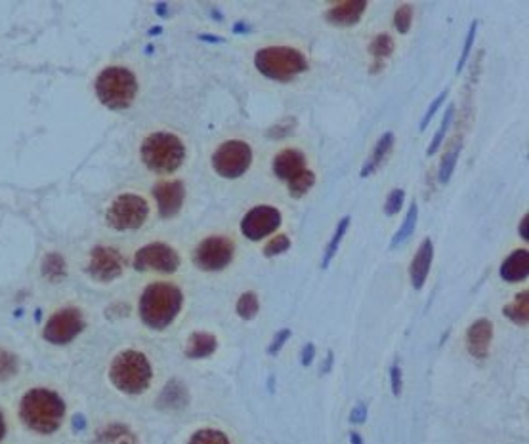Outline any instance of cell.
<instances>
[{
	"instance_id": "obj_1",
	"label": "cell",
	"mask_w": 529,
	"mask_h": 444,
	"mask_svg": "<svg viewBox=\"0 0 529 444\" xmlns=\"http://www.w3.org/2000/svg\"><path fill=\"white\" fill-rule=\"evenodd\" d=\"M19 416L29 429L48 435L60 429L66 418V403L50 389H31L25 393L19 406Z\"/></svg>"
},
{
	"instance_id": "obj_2",
	"label": "cell",
	"mask_w": 529,
	"mask_h": 444,
	"mask_svg": "<svg viewBox=\"0 0 529 444\" xmlns=\"http://www.w3.org/2000/svg\"><path fill=\"white\" fill-rule=\"evenodd\" d=\"M182 292L178 286L170 282H153L143 290L140 297V317L143 324L153 328V330H163L178 317L182 309Z\"/></svg>"
},
{
	"instance_id": "obj_3",
	"label": "cell",
	"mask_w": 529,
	"mask_h": 444,
	"mask_svg": "<svg viewBox=\"0 0 529 444\" xmlns=\"http://www.w3.org/2000/svg\"><path fill=\"white\" fill-rule=\"evenodd\" d=\"M151 378L153 370L148 356L136 349L120 351L109 368L111 384L126 395H142L143 391H148Z\"/></svg>"
},
{
	"instance_id": "obj_4",
	"label": "cell",
	"mask_w": 529,
	"mask_h": 444,
	"mask_svg": "<svg viewBox=\"0 0 529 444\" xmlns=\"http://www.w3.org/2000/svg\"><path fill=\"white\" fill-rule=\"evenodd\" d=\"M255 67L262 77L275 83H289L308 71V60L291 46H268L255 53Z\"/></svg>"
},
{
	"instance_id": "obj_5",
	"label": "cell",
	"mask_w": 529,
	"mask_h": 444,
	"mask_svg": "<svg viewBox=\"0 0 529 444\" xmlns=\"http://www.w3.org/2000/svg\"><path fill=\"white\" fill-rule=\"evenodd\" d=\"M185 159L182 139L168 132H157L145 137L142 145V160L155 174H173Z\"/></svg>"
},
{
	"instance_id": "obj_6",
	"label": "cell",
	"mask_w": 529,
	"mask_h": 444,
	"mask_svg": "<svg viewBox=\"0 0 529 444\" xmlns=\"http://www.w3.org/2000/svg\"><path fill=\"white\" fill-rule=\"evenodd\" d=\"M96 94L103 105L113 111L128 109L138 94L136 77L125 67H108L98 75Z\"/></svg>"
},
{
	"instance_id": "obj_7",
	"label": "cell",
	"mask_w": 529,
	"mask_h": 444,
	"mask_svg": "<svg viewBox=\"0 0 529 444\" xmlns=\"http://www.w3.org/2000/svg\"><path fill=\"white\" fill-rule=\"evenodd\" d=\"M149 216L148 201L134 193L119 195L113 204L108 208L106 219L108 226L113 227L115 231H134L145 223Z\"/></svg>"
},
{
	"instance_id": "obj_8",
	"label": "cell",
	"mask_w": 529,
	"mask_h": 444,
	"mask_svg": "<svg viewBox=\"0 0 529 444\" xmlns=\"http://www.w3.org/2000/svg\"><path fill=\"white\" fill-rule=\"evenodd\" d=\"M250 162H252V149L249 143L237 139L222 143L212 154V168L216 174L227 179L241 178L250 168Z\"/></svg>"
},
{
	"instance_id": "obj_9",
	"label": "cell",
	"mask_w": 529,
	"mask_h": 444,
	"mask_svg": "<svg viewBox=\"0 0 529 444\" xmlns=\"http://www.w3.org/2000/svg\"><path fill=\"white\" fill-rule=\"evenodd\" d=\"M235 254V244L226 237H208L197 244L193 261L202 271H222L226 269Z\"/></svg>"
},
{
	"instance_id": "obj_10",
	"label": "cell",
	"mask_w": 529,
	"mask_h": 444,
	"mask_svg": "<svg viewBox=\"0 0 529 444\" xmlns=\"http://www.w3.org/2000/svg\"><path fill=\"white\" fill-rule=\"evenodd\" d=\"M84 330V317L77 307H63L56 311L46 326H44V338L50 344L63 345L69 344Z\"/></svg>"
},
{
	"instance_id": "obj_11",
	"label": "cell",
	"mask_w": 529,
	"mask_h": 444,
	"mask_svg": "<svg viewBox=\"0 0 529 444\" xmlns=\"http://www.w3.org/2000/svg\"><path fill=\"white\" fill-rule=\"evenodd\" d=\"M180 267V255L165 243H151L134 255V269L138 271L174 273Z\"/></svg>"
},
{
	"instance_id": "obj_12",
	"label": "cell",
	"mask_w": 529,
	"mask_h": 444,
	"mask_svg": "<svg viewBox=\"0 0 529 444\" xmlns=\"http://www.w3.org/2000/svg\"><path fill=\"white\" fill-rule=\"evenodd\" d=\"M281 227V212L274 206H255L241 221V231L249 240H262Z\"/></svg>"
},
{
	"instance_id": "obj_13",
	"label": "cell",
	"mask_w": 529,
	"mask_h": 444,
	"mask_svg": "<svg viewBox=\"0 0 529 444\" xmlns=\"http://www.w3.org/2000/svg\"><path fill=\"white\" fill-rule=\"evenodd\" d=\"M86 271L94 280L100 282H109V280L119 279L125 271V260L119 254V250L109 248V246H96L90 254V261Z\"/></svg>"
},
{
	"instance_id": "obj_14",
	"label": "cell",
	"mask_w": 529,
	"mask_h": 444,
	"mask_svg": "<svg viewBox=\"0 0 529 444\" xmlns=\"http://www.w3.org/2000/svg\"><path fill=\"white\" fill-rule=\"evenodd\" d=\"M153 196L163 218H173L182 210L185 187L182 181H161L153 187Z\"/></svg>"
},
{
	"instance_id": "obj_15",
	"label": "cell",
	"mask_w": 529,
	"mask_h": 444,
	"mask_svg": "<svg viewBox=\"0 0 529 444\" xmlns=\"http://www.w3.org/2000/svg\"><path fill=\"white\" fill-rule=\"evenodd\" d=\"M309 168L306 166V157L300 149H283L281 153L275 154L274 159V174L279 179L292 184L302 174L308 172Z\"/></svg>"
},
{
	"instance_id": "obj_16",
	"label": "cell",
	"mask_w": 529,
	"mask_h": 444,
	"mask_svg": "<svg viewBox=\"0 0 529 444\" xmlns=\"http://www.w3.org/2000/svg\"><path fill=\"white\" fill-rule=\"evenodd\" d=\"M493 338V324L491 320L480 319L470 326L466 332V349L474 359H486L489 353V345Z\"/></svg>"
},
{
	"instance_id": "obj_17",
	"label": "cell",
	"mask_w": 529,
	"mask_h": 444,
	"mask_svg": "<svg viewBox=\"0 0 529 444\" xmlns=\"http://www.w3.org/2000/svg\"><path fill=\"white\" fill-rule=\"evenodd\" d=\"M432 260H434V243L430 238H424L421 246H418V250H416L415 258H413L409 267L411 285H413L415 290H422V286H424V282L428 279Z\"/></svg>"
},
{
	"instance_id": "obj_18",
	"label": "cell",
	"mask_w": 529,
	"mask_h": 444,
	"mask_svg": "<svg viewBox=\"0 0 529 444\" xmlns=\"http://www.w3.org/2000/svg\"><path fill=\"white\" fill-rule=\"evenodd\" d=\"M365 10H367L365 0H346V2L329 8L325 12V19L329 23L339 25V27H351L361 19Z\"/></svg>"
},
{
	"instance_id": "obj_19",
	"label": "cell",
	"mask_w": 529,
	"mask_h": 444,
	"mask_svg": "<svg viewBox=\"0 0 529 444\" xmlns=\"http://www.w3.org/2000/svg\"><path fill=\"white\" fill-rule=\"evenodd\" d=\"M529 275V252L525 248L514 250L500 265V277L506 282H520Z\"/></svg>"
},
{
	"instance_id": "obj_20",
	"label": "cell",
	"mask_w": 529,
	"mask_h": 444,
	"mask_svg": "<svg viewBox=\"0 0 529 444\" xmlns=\"http://www.w3.org/2000/svg\"><path fill=\"white\" fill-rule=\"evenodd\" d=\"M218 347V339L208 332H193L185 345V355L190 359H205L210 356Z\"/></svg>"
},
{
	"instance_id": "obj_21",
	"label": "cell",
	"mask_w": 529,
	"mask_h": 444,
	"mask_svg": "<svg viewBox=\"0 0 529 444\" xmlns=\"http://www.w3.org/2000/svg\"><path fill=\"white\" fill-rule=\"evenodd\" d=\"M394 139H396V136H394L392 132H386V134L379 139V143H376L375 149H373V153H371V157L367 159V162L363 164L361 174H359L361 178H367V176H371V174L376 172V170L381 168L382 162L386 160V157L390 154V151H392Z\"/></svg>"
},
{
	"instance_id": "obj_22",
	"label": "cell",
	"mask_w": 529,
	"mask_h": 444,
	"mask_svg": "<svg viewBox=\"0 0 529 444\" xmlns=\"http://www.w3.org/2000/svg\"><path fill=\"white\" fill-rule=\"evenodd\" d=\"M369 52L375 58V65L371 67V73H379L384 67V60L390 58L394 52V38L386 33H381L373 38V42L369 44Z\"/></svg>"
},
{
	"instance_id": "obj_23",
	"label": "cell",
	"mask_w": 529,
	"mask_h": 444,
	"mask_svg": "<svg viewBox=\"0 0 529 444\" xmlns=\"http://www.w3.org/2000/svg\"><path fill=\"white\" fill-rule=\"evenodd\" d=\"M503 314H505L506 319H510L514 324H522L525 326L529 320V294L528 290L520 292L516 297H514V302L505 305L503 309Z\"/></svg>"
},
{
	"instance_id": "obj_24",
	"label": "cell",
	"mask_w": 529,
	"mask_h": 444,
	"mask_svg": "<svg viewBox=\"0 0 529 444\" xmlns=\"http://www.w3.org/2000/svg\"><path fill=\"white\" fill-rule=\"evenodd\" d=\"M416 221H418V204L416 202H411V206L409 210H407V216H405L404 219V223H401V227H399L398 231H396V235L392 237V243H390V248H398V246H401V244L407 240V238L415 233L416 229Z\"/></svg>"
},
{
	"instance_id": "obj_25",
	"label": "cell",
	"mask_w": 529,
	"mask_h": 444,
	"mask_svg": "<svg viewBox=\"0 0 529 444\" xmlns=\"http://www.w3.org/2000/svg\"><path fill=\"white\" fill-rule=\"evenodd\" d=\"M348 227H350V216H344V218L339 221V227H337V231H334L333 238L329 240L327 250H325V254H323V261H322L323 269H327L329 263L333 261V258L337 255V252H339V246H340V243H342V238H344L346 231H348Z\"/></svg>"
},
{
	"instance_id": "obj_26",
	"label": "cell",
	"mask_w": 529,
	"mask_h": 444,
	"mask_svg": "<svg viewBox=\"0 0 529 444\" xmlns=\"http://www.w3.org/2000/svg\"><path fill=\"white\" fill-rule=\"evenodd\" d=\"M461 149H463V143L455 142L453 143V147L443 154V159H441L440 164V184H449V179H451L453 172H455V166H457L458 154H461Z\"/></svg>"
},
{
	"instance_id": "obj_27",
	"label": "cell",
	"mask_w": 529,
	"mask_h": 444,
	"mask_svg": "<svg viewBox=\"0 0 529 444\" xmlns=\"http://www.w3.org/2000/svg\"><path fill=\"white\" fill-rule=\"evenodd\" d=\"M260 311V302L255 292H245L237 302V314L243 320H252Z\"/></svg>"
},
{
	"instance_id": "obj_28",
	"label": "cell",
	"mask_w": 529,
	"mask_h": 444,
	"mask_svg": "<svg viewBox=\"0 0 529 444\" xmlns=\"http://www.w3.org/2000/svg\"><path fill=\"white\" fill-rule=\"evenodd\" d=\"M453 115H455V105L451 103V105L447 107L446 117H443V120H441V126L438 128V132L434 134V137H432V143H430L428 149H426V154H428V157H432V154H436L438 151H440L441 143H443V137H446L447 130H449V125H451Z\"/></svg>"
},
{
	"instance_id": "obj_29",
	"label": "cell",
	"mask_w": 529,
	"mask_h": 444,
	"mask_svg": "<svg viewBox=\"0 0 529 444\" xmlns=\"http://www.w3.org/2000/svg\"><path fill=\"white\" fill-rule=\"evenodd\" d=\"M161 403H167L168 408H180L188 403V393L184 391V387H180L178 381H173L161 395Z\"/></svg>"
},
{
	"instance_id": "obj_30",
	"label": "cell",
	"mask_w": 529,
	"mask_h": 444,
	"mask_svg": "<svg viewBox=\"0 0 529 444\" xmlns=\"http://www.w3.org/2000/svg\"><path fill=\"white\" fill-rule=\"evenodd\" d=\"M188 444H232L230 438L218 429H201L191 435Z\"/></svg>"
},
{
	"instance_id": "obj_31",
	"label": "cell",
	"mask_w": 529,
	"mask_h": 444,
	"mask_svg": "<svg viewBox=\"0 0 529 444\" xmlns=\"http://www.w3.org/2000/svg\"><path fill=\"white\" fill-rule=\"evenodd\" d=\"M315 184V174L312 172V170H308L306 174H302L300 178L294 179L292 184H289V195L292 196V199H302L306 193H308L312 187H314Z\"/></svg>"
},
{
	"instance_id": "obj_32",
	"label": "cell",
	"mask_w": 529,
	"mask_h": 444,
	"mask_svg": "<svg viewBox=\"0 0 529 444\" xmlns=\"http://www.w3.org/2000/svg\"><path fill=\"white\" fill-rule=\"evenodd\" d=\"M42 269H44V275L50 277V279H61V277L66 275V261H63L61 255L50 254L46 255Z\"/></svg>"
},
{
	"instance_id": "obj_33",
	"label": "cell",
	"mask_w": 529,
	"mask_h": 444,
	"mask_svg": "<svg viewBox=\"0 0 529 444\" xmlns=\"http://www.w3.org/2000/svg\"><path fill=\"white\" fill-rule=\"evenodd\" d=\"M413 23V6L411 4H401L394 14V25L401 35H407Z\"/></svg>"
},
{
	"instance_id": "obj_34",
	"label": "cell",
	"mask_w": 529,
	"mask_h": 444,
	"mask_svg": "<svg viewBox=\"0 0 529 444\" xmlns=\"http://www.w3.org/2000/svg\"><path fill=\"white\" fill-rule=\"evenodd\" d=\"M289 248H291V238L287 237V235H277V237L272 238V240L264 246V255H266V258H275V255L285 254Z\"/></svg>"
},
{
	"instance_id": "obj_35",
	"label": "cell",
	"mask_w": 529,
	"mask_h": 444,
	"mask_svg": "<svg viewBox=\"0 0 529 444\" xmlns=\"http://www.w3.org/2000/svg\"><path fill=\"white\" fill-rule=\"evenodd\" d=\"M476 31H478V21H472V23H470L468 33H466V38H464L463 53H461V58H458L457 75L463 71L464 65H466V61H468V56H470V52H472V46H474V41H476Z\"/></svg>"
},
{
	"instance_id": "obj_36",
	"label": "cell",
	"mask_w": 529,
	"mask_h": 444,
	"mask_svg": "<svg viewBox=\"0 0 529 444\" xmlns=\"http://www.w3.org/2000/svg\"><path fill=\"white\" fill-rule=\"evenodd\" d=\"M294 130H297V119H285L269 128L268 137L269 139H283V137L291 136Z\"/></svg>"
},
{
	"instance_id": "obj_37",
	"label": "cell",
	"mask_w": 529,
	"mask_h": 444,
	"mask_svg": "<svg viewBox=\"0 0 529 444\" xmlns=\"http://www.w3.org/2000/svg\"><path fill=\"white\" fill-rule=\"evenodd\" d=\"M405 201V191L404 189H394L390 191V195L386 196V201H384V213L386 216H394V213H398L404 206Z\"/></svg>"
},
{
	"instance_id": "obj_38",
	"label": "cell",
	"mask_w": 529,
	"mask_h": 444,
	"mask_svg": "<svg viewBox=\"0 0 529 444\" xmlns=\"http://www.w3.org/2000/svg\"><path fill=\"white\" fill-rule=\"evenodd\" d=\"M447 94H449V92H447V90H443V92H441V94L438 95V97H436V100L432 101V103H430V107H428V109H426V113H424V117H422V120H421V132H424V130H426V128H428L430 120L434 119V115L438 113V109H440V107L443 105V103H446Z\"/></svg>"
},
{
	"instance_id": "obj_39",
	"label": "cell",
	"mask_w": 529,
	"mask_h": 444,
	"mask_svg": "<svg viewBox=\"0 0 529 444\" xmlns=\"http://www.w3.org/2000/svg\"><path fill=\"white\" fill-rule=\"evenodd\" d=\"M289 338H291V330H289V328H283L281 332H277V334H275L274 342H272V344H269V347H268L269 356L279 355V351L283 349V345L287 344V339H289Z\"/></svg>"
},
{
	"instance_id": "obj_40",
	"label": "cell",
	"mask_w": 529,
	"mask_h": 444,
	"mask_svg": "<svg viewBox=\"0 0 529 444\" xmlns=\"http://www.w3.org/2000/svg\"><path fill=\"white\" fill-rule=\"evenodd\" d=\"M390 381H392L394 397H399V393H401V370H399L398 362H394L390 366Z\"/></svg>"
},
{
	"instance_id": "obj_41",
	"label": "cell",
	"mask_w": 529,
	"mask_h": 444,
	"mask_svg": "<svg viewBox=\"0 0 529 444\" xmlns=\"http://www.w3.org/2000/svg\"><path fill=\"white\" fill-rule=\"evenodd\" d=\"M365 420H367V406H365V403H359L356 408L351 410L350 421L351 423H363Z\"/></svg>"
},
{
	"instance_id": "obj_42",
	"label": "cell",
	"mask_w": 529,
	"mask_h": 444,
	"mask_svg": "<svg viewBox=\"0 0 529 444\" xmlns=\"http://www.w3.org/2000/svg\"><path fill=\"white\" fill-rule=\"evenodd\" d=\"M314 356H315V345L314 344H306V345H304L302 359H300V362H302V366L304 368L312 366V362H314Z\"/></svg>"
},
{
	"instance_id": "obj_43",
	"label": "cell",
	"mask_w": 529,
	"mask_h": 444,
	"mask_svg": "<svg viewBox=\"0 0 529 444\" xmlns=\"http://www.w3.org/2000/svg\"><path fill=\"white\" fill-rule=\"evenodd\" d=\"M528 223H529V216H523L522 223H520V235H522L523 240H528V238H529V235H528Z\"/></svg>"
},
{
	"instance_id": "obj_44",
	"label": "cell",
	"mask_w": 529,
	"mask_h": 444,
	"mask_svg": "<svg viewBox=\"0 0 529 444\" xmlns=\"http://www.w3.org/2000/svg\"><path fill=\"white\" fill-rule=\"evenodd\" d=\"M331 366H333V351H329L327 361H325V364L322 366V374H327L329 370H331Z\"/></svg>"
},
{
	"instance_id": "obj_45",
	"label": "cell",
	"mask_w": 529,
	"mask_h": 444,
	"mask_svg": "<svg viewBox=\"0 0 529 444\" xmlns=\"http://www.w3.org/2000/svg\"><path fill=\"white\" fill-rule=\"evenodd\" d=\"M4 435H6V421H4V416L0 412V443H2Z\"/></svg>"
},
{
	"instance_id": "obj_46",
	"label": "cell",
	"mask_w": 529,
	"mask_h": 444,
	"mask_svg": "<svg viewBox=\"0 0 529 444\" xmlns=\"http://www.w3.org/2000/svg\"><path fill=\"white\" fill-rule=\"evenodd\" d=\"M350 438H351V444H363V438L359 437V433H351Z\"/></svg>"
},
{
	"instance_id": "obj_47",
	"label": "cell",
	"mask_w": 529,
	"mask_h": 444,
	"mask_svg": "<svg viewBox=\"0 0 529 444\" xmlns=\"http://www.w3.org/2000/svg\"><path fill=\"white\" fill-rule=\"evenodd\" d=\"M235 31H249V25H245V23H237L235 25Z\"/></svg>"
}]
</instances>
